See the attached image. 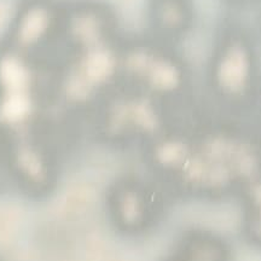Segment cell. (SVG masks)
Here are the masks:
<instances>
[{
    "mask_svg": "<svg viewBox=\"0 0 261 261\" xmlns=\"http://www.w3.org/2000/svg\"><path fill=\"white\" fill-rule=\"evenodd\" d=\"M246 75V58L240 51H231L224 58L220 67V80L226 87L237 89Z\"/></svg>",
    "mask_w": 261,
    "mask_h": 261,
    "instance_id": "6da1fadb",
    "label": "cell"
}]
</instances>
